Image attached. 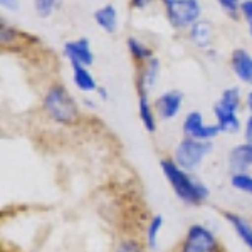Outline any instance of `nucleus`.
<instances>
[{
    "instance_id": "ddd939ff",
    "label": "nucleus",
    "mask_w": 252,
    "mask_h": 252,
    "mask_svg": "<svg viewBox=\"0 0 252 252\" xmlns=\"http://www.w3.org/2000/svg\"><path fill=\"white\" fill-rule=\"evenodd\" d=\"M189 37L193 46H197L198 49H209L212 44V29H210L209 22L197 20L193 26L189 27Z\"/></svg>"
},
{
    "instance_id": "1a4fd4ad",
    "label": "nucleus",
    "mask_w": 252,
    "mask_h": 252,
    "mask_svg": "<svg viewBox=\"0 0 252 252\" xmlns=\"http://www.w3.org/2000/svg\"><path fill=\"white\" fill-rule=\"evenodd\" d=\"M182 101H184V94L180 91H168L163 93L157 99V111L160 118L163 120H172L173 116H177V113L180 111Z\"/></svg>"
},
{
    "instance_id": "f03ea898",
    "label": "nucleus",
    "mask_w": 252,
    "mask_h": 252,
    "mask_svg": "<svg viewBox=\"0 0 252 252\" xmlns=\"http://www.w3.org/2000/svg\"><path fill=\"white\" fill-rule=\"evenodd\" d=\"M44 109L52 120L64 125H71L78 120L79 113L76 101L63 86H52L44 97Z\"/></svg>"
},
{
    "instance_id": "0eeeda50",
    "label": "nucleus",
    "mask_w": 252,
    "mask_h": 252,
    "mask_svg": "<svg viewBox=\"0 0 252 252\" xmlns=\"http://www.w3.org/2000/svg\"><path fill=\"white\" fill-rule=\"evenodd\" d=\"M64 56L69 59L71 66L89 67L94 63V54L91 51V42L88 37H79L76 40H67L64 44Z\"/></svg>"
},
{
    "instance_id": "6e6552de",
    "label": "nucleus",
    "mask_w": 252,
    "mask_h": 252,
    "mask_svg": "<svg viewBox=\"0 0 252 252\" xmlns=\"http://www.w3.org/2000/svg\"><path fill=\"white\" fill-rule=\"evenodd\" d=\"M230 66L242 83L252 84V56L246 49H235L230 56Z\"/></svg>"
},
{
    "instance_id": "4be33fe9",
    "label": "nucleus",
    "mask_w": 252,
    "mask_h": 252,
    "mask_svg": "<svg viewBox=\"0 0 252 252\" xmlns=\"http://www.w3.org/2000/svg\"><path fill=\"white\" fill-rule=\"evenodd\" d=\"M161 225H163V219H161L160 215H157L148 227V246L150 247L157 246V237H158V232H160Z\"/></svg>"
},
{
    "instance_id": "c756f323",
    "label": "nucleus",
    "mask_w": 252,
    "mask_h": 252,
    "mask_svg": "<svg viewBox=\"0 0 252 252\" xmlns=\"http://www.w3.org/2000/svg\"><path fill=\"white\" fill-rule=\"evenodd\" d=\"M247 106H249V109L252 111V91L247 94Z\"/></svg>"
},
{
    "instance_id": "a878e982",
    "label": "nucleus",
    "mask_w": 252,
    "mask_h": 252,
    "mask_svg": "<svg viewBox=\"0 0 252 252\" xmlns=\"http://www.w3.org/2000/svg\"><path fill=\"white\" fill-rule=\"evenodd\" d=\"M246 140L247 143L252 145V116L247 118V123H246Z\"/></svg>"
},
{
    "instance_id": "f3484780",
    "label": "nucleus",
    "mask_w": 252,
    "mask_h": 252,
    "mask_svg": "<svg viewBox=\"0 0 252 252\" xmlns=\"http://www.w3.org/2000/svg\"><path fill=\"white\" fill-rule=\"evenodd\" d=\"M214 113H215V118H217V125L220 126L222 131H230V133L239 131L241 121H239L235 113L227 111V109L217 106V104H215V108H214Z\"/></svg>"
},
{
    "instance_id": "423d86ee",
    "label": "nucleus",
    "mask_w": 252,
    "mask_h": 252,
    "mask_svg": "<svg viewBox=\"0 0 252 252\" xmlns=\"http://www.w3.org/2000/svg\"><path fill=\"white\" fill-rule=\"evenodd\" d=\"M184 131L187 138H193V140L209 141L214 136H217L222 131L219 125L207 126L204 125V116L200 111H190L184 121Z\"/></svg>"
},
{
    "instance_id": "aec40b11",
    "label": "nucleus",
    "mask_w": 252,
    "mask_h": 252,
    "mask_svg": "<svg viewBox=\"0 0 252 252\" xmlns=\"http://www.w3.org/2000/svg\"><path fill=\"white\" fill-rule=\"evenodd\" d=\"M230 184H232L234 189L241 190V192H246L252 195V177L247 173H234L232 178H230Z\"/></svg>"
},
{
    "instance_id": "39448f33",
    "label": "nucleus",
    "mask_w": 252,
    "mask_h": 252,
    "mask_svg": "<svg viewBox=\"0 0 252 252\" xmlns=\"http://www.w3.org/2000/svg\"><path fill=\"white\" fill-rule=\"evenodd\" d=\"M217 251V239L204 225H192L187 232L182 252H215Z\"/></svg>"
},
{
    "instance_id": "20e7f679",
    "label": "nucleus",
    "mask_w": 252,
    "mask_h": 252,
    "mask_svg": "<svg viewBox=\"0 0 252 252\" xmlns=\"http://www.w3.org/2000/svg\"><path fill=\"white\" fill-rule=\"evenodd\" d=\"M212 152V145L210 141H200L193 140V138H185L178 143L175 150V161L180 168L192 170L195 166L200 165L207 153Z\"/></svg>"
},
{
    "instance_id": "9d476101",
    "label": "nucleus",
    "mask_w": 252,
    "mask_h": 252,
    "mask_svg": "<svg viewBox=\"0 0 252 252\" xmlns=\"http://www.w3.org/2000/svg\"><path fill=\"white\" fill-rule=\"evenodd\" d=\"M94 17V22L97 24L99 29H103L108 34H113L118 29V10L115 5L111 3H106V5L99 7V9L94 10L93 14Z\"/></svg>"
},
{
    "instance_id": "f257e3e1",
    "label": "nucleus",
    "mask_w": 252,
    "mask_h": 252,
    "mask_svg": "<svg viewBox=\"0 0 252 252\" xmlns=\"http://www.w3.org/2000/svg\"><path fill=\"white\" fill-rule=\"evenodd\" d=\"M161 170H163L166 180L170 182L175 193L182 198V200L189 202V204H202L207 197H209V190L205 185H202L200 182L193 180L190 175L184 172V168H180L175 161L172 160H163L161 161Z\"/></svg>"
},
{
    "instance_id": "4468645a",
    "label": "nucleus",
    "mask_w": 252,
    "mask_h": 252,
    "mask_svg": "<svg viewBox=\"0 0 252 252\" xmlns=\"http://www.w3.org/2000/svg\"><path fill=\"white\" fill-rule=\"evenodd\" d=\"M225 219L232 223L234 230L237 232L239 237L242 239V242L252 251V225L246 219H242L241 215H235L232 212H225Z\"/></svg>"
},
{
    "instance_id": "c85d7f7f",
    "label": "nucleus",
    "mask_w": 252,
    "mask_h": 252,
    "mask_svg": "<svg viewBox=\"0 0 252 252\" xmlns=\"http://www.w3.org/2000/svg\"><path fill=\"white\" fill-rule=\"evenodd\" d=\"M97 93H99V96L103 97V99H106V97H108V94H106V89H104V88H97Z\"/></svg>"
},
{
    "instance_id": "393cba45",
    "label": "nucleus",
    "mask_w": 252,
    "mask_h": 252,
    "mask_svg": "<svg viewBox=\"0 0 252 252\" xmlns=\"http://www.w3.org/2000/svg\"><path fill=\"white\" fill-rule=\"evenodd\" d=\"M241 14L246 17L247 22H252V0H242L241 3Z\"/></svg>"
},
{
    "instance_id": "a211bd4d",
    "label": "nucleus",
    "mask_w": 252,
    "mask_h": 252,
    "mask_svg": "<svg viewBox=\"0 0 252 252\" xmlns=\"http://www.w3.org/2000/svg\"><path fill=\"white\" fill-rule=\"evenodd\" d=\"M128 51L133 56V59L138 63H146L153 58V51L148 46H145L141 40H138L136 37H128Z\"/></svg>"
},
{
    "instance_id": "7c9ffc66",
    "label": "nucleus",
    "mask_w": 252,
    "mask_h": 252,
    "mask_svg": "<svg viewBox=\"0 0 252 252\" xmlns=\"http://www.w3.org/2000/svg\"><path fill=\"white\" fill-rule=\"evenodd\" d=\"M249 32H251V37H252V22L249 24Z\"/></svg>"
},
{
    "instance_id": "5701e85b",
    "label": "nucleus",
    "mask_w": 252,
    "mask_h": 252,
    "mask_svg": "<svg viewBox=\"0 0 252 252\" xmlns=\"http://www.w3.org/2000/svg\"><path fill=\"white\" fill-rule=\"evenodd\" d=\"M230 17H237V12H241V0H215Z\"/></svg>"
},
{
    "instance_id": "7ed1b4c3",
    "label": "nucleus",
    "mask_w": 252,
    "mask_h": 252,
    "mask_svg": "<svg viewBox=\"0 0 252 252\" xmlns=\"http://www.w3.org/2000/svg\"><path fill=\"white\" fill-rule=\"evenodd\" d=\"M166 17L175 29H185L193 26L200 17L198 0H163Z\"/></svg>"
},
{
    "instance_id": "dca6fc26",
    "label": "nucleus",
    "mask_w": 252,
    "mask_h": 252,
    "mask_svg": "<svg viewBox=\"0 0 252 252\" xmlns=\"http://www.w3.org/2000/svg\"><path fill=\"white\" fill-rule=\"evenodd\" d=\"M72 79H74V84L78 86V89H81V91H84V93H91V91H94V89H97L96 79L93 78L89 69L84 66L72 67Z\"/></svg>"
},
{
    "instance_id": "bb28decb",
    "label": "nucleus",
    "mask_w": 252,
    "mask_h": 252,
    "mask_svg": "<svg viewBox=\"0 0 252 252\" xmlns=\"http://www.w3.org/2000/svg\"><path fill=\"white\" fill-rule=\"evenodd\" d=\"M17 2L19 0H0L3 9H9V10H15L17 9Z\"/></svg>"
},
{
    "instance_id": "6ab92c4d",
    "label": "nucleus",
    "mask_w": 252,
    "mask_h": 252,
    "mask_svg": "<svg viewBox=\"0 0 252 252\" xmlns=\"http://www.w3.org/2000/svg\"><path fill=\"white\" fill-rule=\"evenodd\" d=\"M239 104H241V91H239L237 88H229V89H225V91L222 93L217 106L227 109V111L235 113V111H237V108H239Z\"/></svg>"
},
{
    "instance_id": "9b49d317",
    "label": "nucleus",
    "mask_w": 252,
    "mask_h": 252,
    "mask_svg": "<svg viewBox=\"0 0 252 252\" xmlns=\"http://www.w3.org/2000/svg\"><path fill=\"white\" fill-rule=\"evenodd\" d=\"M229 165L234 173H242L246 168L252 166V145H239L230 152Z\"/></svg>"
},
{
    "instance_id": "f8f14e48",
    "label": "nucleus",
    "mask_w": 252,
    "mask_h": 252,
    "mask_svg": "<svg viewBox=\"0 0 252 252\" xmlns=\"http://www.w3.org/2000/svg\"><path fill=\"white\" fill-rule=\"evenodd\" d=\"M158 74H160V61L157 58L146 61L140 72V79H138V89H140V93H148V89L155 86Z\"/></svg>"
},
{
    "instance_id": "412c9836",
    "label": "nucleus",
    "mask_w": 252,
    "mask_h": 252,
    "mask_svg": "<svg viewBox=\"0 0 252 252\" xmlns=\"http://www.w3.org/2000/svg\"><path fill=\"white\" fill-rule=\"evenodd\" d=\"M56 7H58V0H34V9L42 19L51 17Z\"/></svg>"
},
{
    "instance_id": "2eb2a0df",
    "label": "nucleus",
    "mask_w": 252,
    "mask_h": 252,
    "mask_svg": "<svg viewBox=\"0 0 252 252\" xmlns=\"http://www.w3.org/2000/svg\"><path fill=\"white\" fill-rule=\"evenodd\" d=\"M138 111H140L141 123L145 125V128L148 129L150 133L155 131L157 129L155 113H153V108H152V104H150L146 93H140V96H138Z\"/></svg>"
},
{
    "instance_id": "cd10ccee",
    "label": "nucleus",
    "mask_w": 252,
    "mask_h": 252,
    "mask_svg": "<svg viewBox=\"0 0 252 252\" xmlns=\"http://www.w3.org/2000/svg\"><path fill=\"white\" fill-rule=\"evenodd\" d=\"M150 2H152V0H131V7L133 9H143Z\"/></svg>"
},
{
    "instance_id": "b1692460",
    "label": "nucleus",
    "mask_w": 252,
    "mask_h": 252,
    "mask_svg": "<svg viewBox=\"0 0 252 252\" xmlns=\"http://www.w3.org/2000/svg\"><path fill=\"white\" fill-rule=\"evenodd\" d=\"M116 252H145V251H143V247H141L138 242H135V241H126V242L121 244L120 247H118Z\"/></svg>"
}]
</instances>
